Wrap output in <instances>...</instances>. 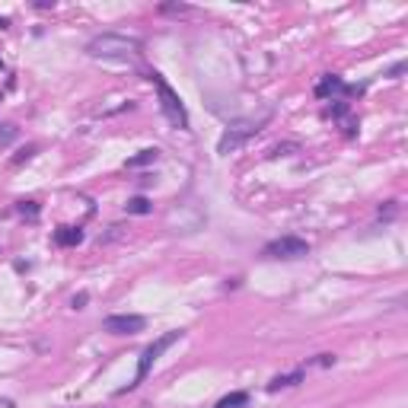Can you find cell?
<instances>
[{
	"mask_svg": "<svg viewBox=\"0 0 408 408\" xmlns=\"http://www.w3.org/2000/svg\"><path fill=\"white\" fill-rule=\"evenodd\" d=\"M268 118H271V112H262L258 118H242V122H233V125H226L224 137L217 141V153H233V150H240V147L249 141L252 134H258L262 128L268 125Z\"/></svg>",
	"mask_w": 408,
	"mask_h": 408,
	"instance_id": "7a4b0ae2",
	"label": "cell"
},
{
	"mask_svg": "<svg viewBox=\"0 0 408 408\" xmlns=\"http://www.w3.org/2000/svg\"><path fill=\"white\" fill-rule=\"evenodd\" d=\"M182 329H175V332H166V335H159L157 342L150 344V348L144 351V358H141V364H137V376H134V383H128V389H134V386H141L144 380H147V373H150V367L157 364V358L159 354H163V351L166 348H173L175 342H179V338H182Z\"/></svg>",
	"mask_w": 408,
	"mask_h": 408,
	"instance_id": "277c9868",
	"label": "cell"
},
{
	"mask_svg": "<svg viewBox=\"0 0 408 408\" xmlns=\"http://www.w3.org/2000/svg\"><path fill=\"white\" fill-rule=\"evenodd\" d=\"M303 380V373L297 370V373H284V376H275L271 383H268V392H278V389H287V386H297Z\"/></svg>",
	"mask_w": 408,
	"mask_h": 408,
	"instance_id": "ba28073f",
	"label": "cell"
},
{
	"mask_svg": "<svg viewBox=\"0 0 408 408\" xmlns=\"http://www.w3.org/2000/svg\"><path fill=\"white\" fill-rule=\"evenodd\" d=\"M246 405H249V392H230L214 408H246Z\"/></svg>",
	"mask_w": 408,
	"mask_h": 408,
	"instance_id": "9c48e42d",
	"label": "cell"
},
{
	"mask_svg": "<svg viewBox=\"0 0 408 408\" xmlns=\"http://www.w3.org/2000/svg\"><path fill=\"white\" fill-rule=\"evenodd\" d=\"M157 157H159L157 147H150V150H141L137 157L128 159V169H137V166H147V163H157Z\"/></svg>",
	"mask_w": 408,
	"mask_h": 408,
	"instance_id": "30bf717a",
	"label": "cell"
},
{
	"mask_svg": "<svg viewBox=\"0 0 408 408\" xmlns=\"http://www.w3.org/2000/svg\"><path fill=\"white\" fill-rule=\"evenodd\" d=\"M150 80L157 84V93H159V108H163V115H166V122L169 125H175L179 131H185L188 128V112H185V106H182V99H179V93L173 90V86L163 80V77L153 70L150 74Z\"/></svg>",
	"mask_w": 408,
	"mask_h": 408,
	"instance_id": "3957f363",
	"label": "cell"
},
{
	"mask_svg": "<svg viewBox=\"0 0 408 408\" xmlns=\"http://www.w3.org/2000/svg\"><path fill=\"white\" fill-rule=\"evenodd\" d=\"M307 252H309V242L297 240V236H281V240L265 246V258H303Z\"/></svg>",
	"mask_w": 408,
	"mask_h": 408,
	"instance_id": "5b68a950",
	"label": "cell"
},
{
	"mask_svg": "<svg viewBox=\"0 0 408 408\" xmlns=\"http://www.w3.org/2000/svg\"><path fill=\"white\" fill-rule=\"evenodd\" d=\"M86 303V293H80V297H74V309H80Z\"/></svg>",
	"mask_w": 408,
	"mask_h": 408,
	"instance_id": "4fadbf2b",
	"label": "cell"
},
{
	"mask_svg": "<svg viewBox=\"0 0 408 408\" xmlns=\"http://www.w3.org/2000/svg\"><path fill=\"white\" fill-rule=\"evenodd\" d=\"M141 48H144L141 39L122 35V32H102L86 42V55L90 58H102V61H131L141 55Z\"/></svg>",
	"mask_w": 408,
	"mask_h": 408,
	"instance_id": "6da1fadb",
	"label": "cell"
},
{
	"mask_svg": "<svg viewBox=\"0 0 408 408\" xmlns=\"http://www.w3.org/2000/svg\"><path fill=\"white\" fill-rule=\"evenodd\" d=\"M128 214H150V201L144 198V195L131 198V201H128Z\"/></svg>",
	"mask_w": 408,
	"mask_h": 408,
	"instance_id": "8fae6325",
	"label": "cell"
},
{
	"mask_svg": "<svg viewBox=\"0 0 408 408\" xmlns=\"http://www.w3.org/2000/svg\"><path fill=\"white\" fill-rule=\"evenodd\" d=\"M13 137H17V128H13V125H0V147H7Z\"/></svg>",
	"mask_w": 408,
	"mask_h": 408,
	"instance_id": "7c38bea8",
	"label": "cell"
},
{
	"mask_svg": "<svg viewBox=\"0 0 408 408\" xmlns=\"http://www.w3.org/2000/svg\"><path fill=\"white\" fill-rule=\"evenodd\" d=\"M80 240H84V233L74 230V226H61L58 233H55V242H58V246H77Z\"/></svg>",
	"mask_w": 408,
	"mask_h": 408,
	"instance_id": "52a82bcc",
	"label": "cell"
},
{
	"mask_svg": "<svg viewBox=\"0 0 408 408\" xmlns=\"http://www.w3.org/2000/svg\"><path fill=\"white\" fill-rule=\"evenodd\" d=\"M102 329L112 335H137L147 329V319L134 316V313H118V316H108L106 322H102Z\"/></svg>",
	"mask_w": 408,
	"mask_h": 408,
	"instance_id": "8992f818",
	"label": "cell"
}]
</instances>
